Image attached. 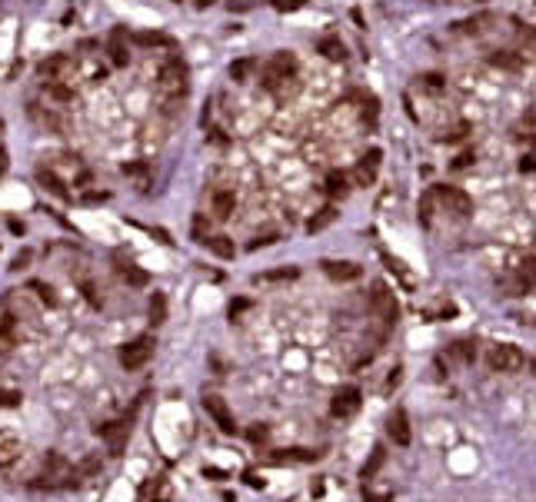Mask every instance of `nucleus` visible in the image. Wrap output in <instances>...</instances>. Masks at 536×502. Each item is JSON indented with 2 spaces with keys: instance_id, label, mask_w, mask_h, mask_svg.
Wrapping results in <instances>:
<instances>
[{
  "instance_id": "5701e85b",
  "label": "nucleus",
  "mask_w": 536,
  "mask_h": 502,
  "mask_svg": "<svg viewBox=\"0 0 536 502\" xmlns=\"http://www.w3.org/2000/svg\"><path fill=\"white\" fill-rule=\"evenodd\" d=\"M94 472H100V456H90V459H83L80 465H74V483H80V479H90Z\"/></svg>"
},
{
  "instance_id": "7c9ffc66",
  "label": "nucleus",
  "mask_w": 536,
  "mask_h": 502,
  "mask_svg": "<svg viewBox=\"0 0 536 502\" xmlns=\"http://www.w3.org/2000/svg\"><path fill=\"white\" fill-rule=\"evenodd\" d=\"M493 63H497V67H510V70H519V60H517V57H510V54H497V57H493Z\"/></svg>"
},
{
  "instance_id": "dca6fc26",
  "label": "nucleus",
  "mask_w": 536,
  "mask_h": 502,
  "mask_svg": "<svg viewBox=\"0 0 536 502\" xmlns=\"http://www.w3.org/2000/svg\"><path fill=\"white\" fill-rule=\"evenodd\" d=\"M127 60H130V54H127L123 30H114V34H110V63H114V67H127Z\"/></svg>"
},
{
  "instance_id": "7ed1b4c3",
  "label": "nucleus",
  "mask_w": 536,
  "mask_h": 502,
  "mask_svg": "<svg viewBox=\"0 0 536 502\" xmlns=\"http://www.w3.org/2000/svg\"><path fill=\"white\" fill-rule=\"evenodd\" d=\"M153 336H137L134 343H127L123 350H120V366L127 372H137V370H143L147 363H150V356H153Z\"/></svg>"
},
{
  "instance_id": "423d86ee",
  "label": "nucleus",
  "mask_w": 536,
  "mask_h": 502,
  "mask_svg": "<svg viewBox=\"0 0 536 502\" xmlns=\"http://www.w3.org/2000/svg\"><path fill=\"white\" fill-rule=\"evenodd\" d=\"M204 410L213 416V423L220 426V432H227V436H233V432H237V419H233V412H230L227 399H220V396L207 392V396H204Z\"/></svg>"
},
{
  "instance_id": "58836bf2",
  "label": "nucleus",
  "mask_w": 536,
  "mask_h": 502,
  "mask_svg": "<svg viewBox=\"0 0 536 502\" xmlns=\"http://www.w3.org/2000/svg\"><path fill=\"white\" fill-rule=\"evenodd\" d=\"M34 290L40 293V299H47V303H54V297H50V286H43V283H30Z\"/></svg>"
},
{
  "instance_id": "f8f14e48",
  "label": "nucleus",
  "mask_w": 536,
  "mask_h": 502,
  "mask_svg": "<svg viewBox=\"0 0 536 502\" xmlns=\"http://www.w3.org/2000/svg\"><path fill=\"white\" fill-rule=\"evenodd\" d=\"M297 74V60L290 54H277L273 57V63H270V70H267V87H277V80H287V77H293Z\"/></svg>"
},
{
  "instance_id": "ddd939ff",
  "label": "nucleus",
  "mask_w": 536,
  "mask_h": 502,
  "mask_svg": "<svg viewBox=\"0 0 536 502\" xmlns=\"http://www.w3.org/2000/svg\"><path fill=\"white\" fill-rule=\"evenodd\" d=\"M20 452H23V446H20L17 436L0 432V469H10V465L20 459Z\"/></svg>"
},
{
  "instance_id": "2eb2a0df",
  "label": "nucleus",
  "mask_w": 536,
  "mask_h": 502,
  "mask_svg": "<svg viewBox=\"0 0 536 502\" xmlns=\"http://www.w3.org/2000/svg\"><path fill=\"white\" fill-rule=\"evenodd\" d=\"M380 150H370V153H366L364 157V163H360V167H357V180H360V183H373V180H377V170H380Z\"/></svg>"
},
{
  "instance_id": "6e6552de",
  "label": "nucleus",
  "mask_w": 536,
  "mask_h": 502,
  "mask_svg": "<svg viewBox=\"0 0 536 502\" xmlns=\"http://www.w3.org/2000/svg\"><path fill=\"white\" fill-rule=\"evenodd\" d=\"M97 432L107 439L110 452L120 456L123 446H127V439H130V419H117V423H107V426H97Z\"/></svg>"
},
{
  "instance_id": "b1692460",
  "label": "nucleus",
  "mask_w": 536,
  "mask_h": 502,
  "mask_svg": "<svg viewBox=\"0 0 536 502\" xmlns=\"http://www.w3.org/2000/svg\"><path fill=\"white\" fill-rule=\"evenodd\" d=\"M320 54H324L326 60H344V43L333 40V37H326V40H320Z\"/></svg>"
},
{
  "instance_id": "4be33fe9",
  "label": "nucleus",
  "mask_w": 536,
  "mask_h": 502,
  "mask_svg": "<svg viewBox=\"0 0 536 502\" xmlns=\"http://www.w3.org/2000/svg\"><path fill=\"white\" fill-rule=\"evenodd\" d=\"M150 323L153 326H163L167 323V297L163 293H153L150 297Z\"/></svg>"
},
{
  "instance_id": "ea45409f",
  "label": "nucleus",
  "mask_w": 536,
  "mask_h": 502,
  "mask_svg": "<svg viewBox=\"0 0 536 502\" xmlns=\"http://www.w3.org/2000/svg\"><path fill=\"white\" fill-rule=\"evenodd\" d=\"M3 170H7V153L0 150V173H3Z\"/></svg>"
},
{
  "instance_id": "2f4dec72",
  "label": "nucleus",
  "mask_w": 536,
  "mask_h": 502,
  "mask_svg": "<svg viewBox=\"0 0 536 502\" xmlns=\"http://www.w3.org/2000/svg\"><path fill=\"white\" fill-rule=\"evenodd\" d=\"M250 310V303L247 299H237V303H230V319H240L244 313Z\"/></svg>"
},
{
  "instance_id": "20e7f679",
  "label": "nucleus",
  "mask_w": 536,
  "mask_h": 502,
  "mask_svg": "<svg viewBox=\"0 0 536 502\" xmlns=\"http://www.w3.org/2000/svg\"><path fill=\"white\" fill-rule=\"evenodd\" d=\"M157 87H160L163 97H183V93H187V67H183L180 60H170V63L160 70Z\"/></svg>"
},
{
  "instance_id": "473e14b6",
  "label": "nucleus",
  "mask_w": 536,
  "mask_h": 502,
  "mask_svg": "<svg viewBox=\"0 0 536 502\" xmlns=\"http://www.w3.org/2000/svg\"><path fill=\"white\" fill-rule=\"evenodd\" d=\"M137 40H140V43H143V47H157V43H167V37H163V34H137Z\"/></svg>"
},
{
  "instance_id": "9b49d317",
  "label": "nucleus",
  "mask_w": 536,
  "mask_h": 502,
  "mask_svg": "<svg viewBox=\"0 0 536 502\" xmlns=\"http://www.w3.org/2000/svg\"><path fill=\"white\" fill-rule=\"evenodd\" d=\"M324 273L330 279H333V283H353V279H360V273H364V270H360V266H357V263H350V260H326L324 263Z\"/></svg>"
},
{
  "instance_id": "c756f323",
  "label": "nucleus",
  "mask_w": 536,
  "mask_h": 502,
  "mask_svg": "<svg viewBox=\"0 0 536 502\" xmlns=\"http://www.w3.org/2000/svg\"><path fill=\"white\" fill-rule=\"evenodd\" d=\"M326 190H330V193H344V190H346V177H344V173H330V177H326Z\"/></svg>"
},
{
  "instance_id": "c9c22d12",
  "label": "nucleus",
  "mask_w": 536,
  "mask_h": 502,
  "mask_svg": "<svg viewBox=\"0 0 536 502\" xmlns=\"http://www.w3.org/2000/svg\"><path fill=\"white\" fill-rule=\"evenodd\" d=\"M277 240H280L277 233H267V237H257V240L250 243V250H260V246H270V243H277Z\"/></svg>"
},
{
  "instance_id": "f03ea898",
  "label": "nucleus",
  "mask_w": 536,
  "mask_h": 502,
  "mask_svg": "<svg viewBox=\"0 0 536 502\" xmlns=\"http://www.w3.org/2000/svg\"><path fill=\"white\" fill-rule=\"evenodd\" d=\"M486 363H490L493 372H519L526 366V356H523V350L513 346V343H499V346H493V350L486 353Z\"/></svg>"
},
{
  "instance_id": "4468645a",
  "label": "nucleus",
  "mask_w": 536,
  "mask_h": 502,
  "mask_svg": "<svg viewBox=\"0 0 536 502\" xmlns=\"http://www.w3.org/2000/svg\"><path fill=\"white\" fill-rule=\"evenodd\" d=\"M233 206H237L233 190H217V193H213V217H217V220H230V217H233Z\"/></svg>"
},
{
  "instance_id": "393cba45",
  "label": "nucleus",
  "mask_w": 536,
  "mask_h": 502,
  "mask_svg": "<svg viewBox=\"0 0 536 502\" xmlns=\"http://www.w3.org/2000/svg\"><path fill=\"white\" fill-rule=\"evenodd\" d=\"M297 277H300V270H297V266H287V270H273V273L257 277V283H280V279H297Z\"/></svg>"
},
{
  "instance_id": "a211bd4d",
  "label": "nucleus",
  "mask_w": 536,
  "mask_h": 502,
  "mask_svg": "<svg viewBox=\"0 0 536 502\" xmlns=\"http://www.w3.org/2000/svg\"><path fill=\"white\" fill-rule=\"evenodd\" d=\"M210 246V253H217L220 260H233V253H237V246H233V240L230 237H210V240H200Z\"/></svg>"
},
{
  "instance_id": "1a4fd4ad",
  "label": "nucleus",
  "mask_w": 536,
  "mask_h": 502,
  "mask_svg": "<svg viewBox=\"0 0 536 502\" xmlns=\"http://www.w3.org/2000/svg\"><path fill=\"white\" fill-rule=\"evenodd\" d=\"M357 410H360V390H353V386L340 390L337 396H333V403H330V412H333V416H340V419L353 416Z\"/></svg>"
},
{
  "instance_id": "412c9836",
  "label": "nucleus",
  "mask_w": 536,
  "mask_h": 502,
  "mask_svg": "<svg viewBox=\"0 0 536 502\" xmlns=\"http://www.w3.org/2000/svg\"><path fill=\"white\" fill-rule=\"evenodd\" d=\"M117 270H120V277L127 279L130 286H147V283H150V277H147L140 266H134V263H120Z\"/></svg>"
},
{
  "instance_id": "f257e3e1",
  "label": "nucleus",
  "mask_w": 536,
  "mask_h": 502,
  "mask_svg": "<svg viewBox=\"0 0 536 502\" xmlns=\"http://www.w3.org/2000/svg\"><path fill=\"white\" fill-rule=\"evenodd\" d=\"M74 483V465L67 463L63 456L57 452H50L47 459H43V469H40L37 476V489H57V485H70Z\"/></svg>"
},
{
  "instance_id": "6ab92c4d",
  "label": "nucleus",
  "mask_w": 536,
  "mask_h": 502,
  "mask_svg": "<svg viewBox=\"0 0 536 502\" xmlns=\"http://www.w3.org/2000/svg\"><path fill=\"white\" fill-rule=\"evenodd\" d=\"M450 353H453V359H459V363H473V359H477V343H473V339H457V343L450 346Z\"/></svg>"
},
{
  "instance_id": "0eeeda50",
  "label": "nucleus",
  "mask_w": 536,
  "mask_h": 502,
  "mask_svg": "<svg viewBox=\"0 0 536 502\" xmlns=\"http://www.w3.org/2000/svg\"><path fill=\"white\" fill-rule=\"evenodd\" d=\"M370 303H373V310L380 313V319L386 323V326H393V323H397V317H400V306H397V299H393V293H390V286H386V283H377V286H373V297H370Z\"/></svg>"
},
{
  "instance_id": "9d476101",
  "label": "nucleus",
  "mask_w": 536,
  "mask_h": 502,
  "mask_svg": "<svg viewBox=\"0 0 536 502\" xmlns=\"http://www.w3.org/2000/svg\"><path fill=\"white\" fill-rule=\"evenodd\" d=\"M386 432L397 446H410L413 432H410V419H406V410H393V416L386 419Z\"/></svg>"
},
{
  "instance_id": "39448f33",
  "label": "nucleus",
  "mask_w": 536,
  "mask_h": 502,
  "mask_svg": "<svg viewBox=\"0 0 536 502\" xmlns=\"http://www.w3.org/2000/svg\"><path fill=\"white\" fill-rule=\"evenodd\" d=\"M433 200H440L446 206V213H453V217H470V210H473V200L457 186H437Z\"/></svg>"
},
{
  "instance_id": "72a5a7b5",
  "label": "nucleus",
  "mask_w": 536,
  "mask_h": 502,
  "mask_svg": "<svg viewBox=\"0 0 536 502\" xmlns=\"http://www.w3.org/2000/svg\"><path fill=\"white\" fill-rule=\"evenodd\" d=\"M247 436H250V443H267L270 429H267V426H253V429L247 432Z\"/></svg>"
},
{
  "instance_id": "c85d7f7f",
  "label": "nucleus",
  "mask_w": 536,
  "mask_h": 502,
  "mask_svg": "<svg viewBox=\"0 0 536 502\" xmlns=\"http://www.w3.org/2000/svg\"><path fill=\"white\" fill-rule=\"evenodd\" d=\"M20 390H0V406L3 410H14V406H20Z\"/></svg>"
},
{
  "instance_id": "a19ab883",
  "label": "nucleus",
  "mask_w": 536,
  "mask_h": 502,
  "mask_svg": "<svg viewBox=\"0 0 536 502\" xmlns=\"http://www.w3.org/2000/svg\"><path fill=\"white\" fill-rule=\"evenodd\" d=\"M210 3H217V0H197V7H210Z\"/></svg>"
},
{
  "instance_id": "aec40b11",
  "label": "nucleus",
  "mask_w": 536,
  "mask_h": 502,
  "mask_svg": "<svg viewBox=\"0 0 536 502\" xmlns=\"http://www.w3.org/2000/svg\"><path fill=\"white\" fill-rule=\"evenodd\" d=\"M337 217H340V213H337L333 206H324V210H320V213H317V217L306 223V233H320V230H326V226L333 223Z\"/></svg>"
},
{
  "instance_id": "a878e982",
  "label": "nucleus",
  "mask_w": 536,
  "mask_h": 502,
  "mask_svg": "<svg viewBox=\"0 0 536 502\" xmlns=\"http://www.w3.org/2000/svg\"><path fill=\"white\" fill-rule=\"evenodd\" d=\"M383 459H386V452H383V449L377 446V449H373V459H370V463L364 465V472H360V476H364V483H370V479L377 476V469L383 465Z\"/></svg>"
},
{
  "instance_id": "f704fd0d",
  "label": "nucleus",
  "mask_w": 536,
  "mask_h": 502,
  "mask_svg": "<svg viewBox=\"0 0 536 502\" xmlns=\"http://www.w3.org/2000/svg\"><path fill=\"white\" fill-rule=\"evenodd\" d=\"M430 210H433V193H426V197H423V203H420V217H423V223H430V217H433Z\"/></svg>"
},
{
  "instance_id": "f3484780",
  "label": "nucleus",
  "mask_w": 536,
  "mask_h": 502,
  "mask_svg": "<svg viewBox=\"0 0 536 502\" xmlns=\"http://www.w3.org/2000/svg\"><path fill=\"white\" fill-rule=\"evenodd\" d=\"M67 67H70V60L57 54V57H50V60H43V63H40L37 70H40V77H47V80H57V77L63 74Z\"/></svg>"
},
{
  "instance_id": "e433bc0d",
  "label": "nucleus",
  "mask_w": 536,
  "mask_h": 502,
  "mask_svg": "<svg viewBox=\"0 0 536 502\" xmlns=\"http://www.w3.org/2000/svg\"><path fill=\"white\" fill-rule=\"evenodd\" d=\"M27 263H30V250H23V253H17V257H14V266H10V270H23Z\"/></svg>"
},
{
  "instance_id": "cd10ccee",
  "label": "nucleus",
  "mask_w": 536,
  "mask_h": 502,
  "mask_svg": "<svg viewBox=\"0 0 536 502\" xmlns=\"http://www.w3.org/2000/svg\"><path fill=\"white\" fill-rule=\"evenodd\" d=\"M250 70H253V60H237V63H230V77L240 80V83L250 77Z\"/></svg>"
},
{
  "instance_id": "4c0bfd02",
  "label": "nucleus",
  "mask_w": 536,
  "mask_h": 502,
  "mask_svg": "<svg viewBox=\"0 0 536 502\" xmlns=\"http://www.w3.org/2000/svg\"><path fill=\"white\" fill-rule=\"evenodd\" d=\"M273 7H277V10H297L300 0H273Z\"/></svg>"
},
{
  "instance_id": "bb28decb",
  "label": "nucleus",
  "mask_w": 536,
  "mask_h": 502,
  "mask_svg": "<svg viewBox=\"0 0 536 502\" xmlns=\"http://www.w3.org/2000/svg\"><path fill=\"white\" fill-rule=\"evenodd\" d=\"M37 177H40V183H43V186H50V193H57L60 200H67V190L60 186V180H57V177H54V173H47V170H40Z\"/></svg>"
}]
</instances>
